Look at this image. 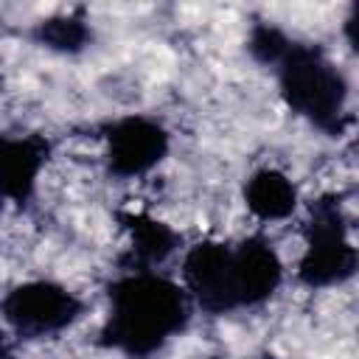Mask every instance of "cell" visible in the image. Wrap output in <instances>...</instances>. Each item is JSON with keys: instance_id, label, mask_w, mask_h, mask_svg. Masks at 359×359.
Instances as JSON below:
<instances>
[{"instance_id": "obj_1", "label": "cell", "mask_w": 359, "mask_h": 359, "mask_svg": "<svg viewBox=\"0 0 359 359\" xmlns=\"http://www.w3.org/2000/svg\"><path fill=\"white\" fill-rule=\"evenodd\" d=\"M283 275V258L264 233L196 241L180 266V283L194 309L213 317L264 306L280 289Z\"/></svg>"}, {"instance_id": "obj_2", "label": "cell", "mask_w": 359, "mask_h": 359, "mask_svg": "<svg viewBox=\"0 0 359 359\" xmlns=\"http://www.w3.org/2000/svg\"><path fill=\"white\" fill-rule=\"evenodd\" d=\"M107 317L101 345L129 356L149 359L180 337L194 314V303L180 280L160 269H121L107 289Z\"/></svg>"}, {"instance_id": "obj_3", "label": "cell", "mask_w": 359, "mask_h": 359, "mask_svg": "<svg viewBox=\"0 0 359 359\" xmlns=\"http://www.w3.org/2000/svg\"><path fill=\"white\" fill-rule=\"evenodd\" d=\"M272 70L278 93L292 115L325 135H339L345 129L348 79L320 45L292 39Z\"/></svg>"}, {"instance_id": "obj_4", "label": "cell", "mask_w": 359, "mask_h": 359, "mask_svg": "<svg viewBox=\"0 0 359 359\" xmlns=\"http://www.w3.org/2000/svg\"><path fill=\"white\" fill-rule=\"evenodd\" d=\"M356 272V247L348 233L345 213L337 196L311 202L303 252L297 258V280L309 289H331L351 280Z\"/></svg>"}, {"instance_id": "obj_5", "label": "cell", "mask_w": 359, "mask_h": 359, "mask_svg": "<svg viewBox=\"0 0 359 359\" xmlns=\"http://www.w3.org/2000/svg\"><path fill=\"white\" fill-rule=\"evenodd\" d=\"M84 317V300L59 280L31 278L0 297V320L17 339L59 337Z\"/></svg>"}, {"instance_id": "obj_6", "label": "cell", "mask_w": 359, "mask_h": 359, "mask_svg": "<svg viewBox=\"0 0 359 359\" xmlns=\"http://www.w3.org/2000/svg\"><path fill=\"white\" fill-rule=\"evenodd\" d=\"M171 151L168 129L149 115H123L104 132L107 171L118 180H140L151 174Z\"/></svg>"}, {"instance_id": "obj_7", "label": "cell", "mask_w": 359, "mask_h": 359, "mask_svg": "<svg viewBox=\"0 0 359 359\" xmlns=\"http://www.w3.org/2000/svg\"><path fill=\"white\" fill-rule=\"evenodd\" d=\"M50 143L42 135H3L0 137V210L8 205H28L36 194L39 177L48 165Z\"/></svg>"}, {"instance_id": "obj_8", "label": "cell", "mask_w": 359, "mask_h": 359, "mask_svg": "<svg viewBox=\"0 0 359 359\" xmlns=\"http://www.w3.org/2000/svg\"><path fill=\"white\" fill-rule=\"evenodd\" d=\"M241 196H244L247 213L255 222H261V224L286 222L297 210V202H300V194H297L294 180L286 171L275 168V165L255 168L244 180Z\"/></svg>"}, {"instance_id": "obj_9", "label": "cell", "mask_w": 359, "mask_h": 359, "mask_svg": "<svg viewBox=\"0 0 359 359\" xmlns=\"http://www.w3.org/2000/svg\"><path fill=\"white\" fill-rule=\"evenodd\" d=\"M121 222L129 233L123 269H160L174 252H180L182 236L171 224L149 213H123Z\"/></svg>"}, {"instance_id": "obj_10", "label": "cell", "mask_w": 359, "mask_h": 359, "mask_svg": "<svg viewBox=\"0 0 359 359\" xmlns=\"http://www.w3.org/2000/svg\"><path fill=\"white\" fill-rule=\"evenodd\" d=\"M36 39L50 50L76 53L87 45L90 28L79 17H53V20H45L36 25Z\"/></svg>"}, {"instance_id": "obj_11", "label": "cell", "mask_w": 359, "mask_h": 359, "mask_svg": "<svg viewBox=\"0 0 359 359\" xmlns=\"http://www.w3.org/2000/svg\"><path fill=\"white\" fill-rule=\"evenodd\" d=\"M289 42H292V36H289L283 28H278V25H272V22H255V25L250 28L247 50L252 53V59H255L258 65L272 67V65L280 59V53L286 50Z\"/></svg>"}, {"instance_id": "obj_12", "label": "cell", "mask_w": 359, "mask_h": 359, "mask_svg": "<svg viewBox=\"0 0 359 359\" xmlns=\"http://www.w3.org/2000/svg\"><path fill=\"white\" fill-rule=\"evenodd\" d=\"M0 359H14V342L6 328H0Z\"/></svg>"}]
</instances>
